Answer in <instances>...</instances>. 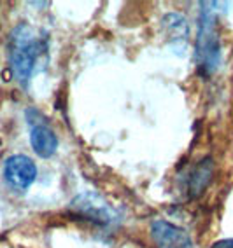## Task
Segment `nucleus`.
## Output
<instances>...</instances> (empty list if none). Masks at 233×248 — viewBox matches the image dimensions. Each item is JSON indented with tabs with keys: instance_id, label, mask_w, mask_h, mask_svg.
Returning a JSON list of instances; mask_svg holds the SVG:
<instances>
[{
	"instance_id": "1",
	"label": "nucleus",
	"mask_w": 233,
	"mask_h": 248,
	"mask_svg": "<svg viewBox=\"0 0 233 248\" xmlns=\"http://www.w3.org/2000/svg\"><path fill=\"white\" fill-rule=\"evenodd\" d=\"M9 65L14 79L23 88L28 86L32 74L35 72L39 58L48 53V37L39 35L30 25L21 23L9 35Z\"/></svg>"
},
{
	"instance_id": "2",
	"label": "nucleus",
	"mask_w": 233,
	"mask_h": 248,
	"mask_svg": "<svg viewBox=\"0 0 233 248\" xmlns=\"http://www.w3.org/2000/svg\"><path fill=\"white\" fill-rule=\"evenodd\" d=\"M217 2H202L198 33L195 44V63L202 77L212 76L221 65V39L217 35Z\"/></svg>"
},
{
	"instance_id": "3",
	"label": "nucleus",
	"mask_w": 233,
	"mask_h": 248,
	"mask_svg": "<svg viewBox=\"0 0 233 248\" xmlns=\"http://www.w3.org/2000/svg\"><path fill=\"white\" fill-rule=\"evenodd\" d=\"M70 212L74 217H79L81 220H86L97 227H111L117 222V213L114 208H111L102 198H99L93 192L77 196L70 203Z\"/></svg>"
},
{
	"instance_id": "4",
	"label": "nucleus",
	"mask_w": 233,
	"mask_h": 248,
	"mask_svg": "<svg viewBox=\"0 0 233 248\" xmlns=\"http://www.w3.org/2000/svg\"><path fill=\"white\" fill-rule=\"evenodd\" d=\"M27 121L30 124V145L33 152L42 159H50L58 151L56 133L50 128L46 117L37 108H28Z\"/></svg>"
},
{
	"instance_id": "5",
	"label": "nucleus",
	"mask_w": 233,
	"mask_h": 248,
	"mask_svg": "<svg viewBox=\"0 0 233 248\" xmlns=\"http://www.w3.org/2000/svg\"><path fill=\"white\" fill-rule=\"evenodd\" d=\"M37 178L35 163L25 154H14L4 163V180L16 192H27Z\"/></svg>"
},
{
	"instance_id": "6",
	"label": "nucleus",
	"mask_w": 233,
	"mask_h": 248,
	"mask_svg": "<svg viewBox=\"0 0 233 248\" xmlns=\"http://www.w3.org/2000/svg\"><path fill=\"white\" fill-rule=\"evenodd\" d=\"M151 238L158 248H195L188 231L163 218L151 224Z\"/></svg>"
},
{
	"instance_id": "7",
	"label": "nucleus",
	"mask_w": 233,
	"mask_h": 248,
	"mask_svg": "<svg viewBox=\"0 0 233 248\" xmlns=\"http://www.w3.org/2000/svg\"><path fill=\"white\" fill-rule=\"evenodd\" d=\"M212 177H214V159L212 157H203L193 168H189V171L183 177V189L189 200L203 194V191L212 182Z\"/></svg>"
},
{
	"instance_id": "8",
	"label": "nucleus",
	"mask_w": 233,
	"mask_h": 248,
	"mask_svg": "<svg viewBox=\"0 0 233 248\" xmlns=\"http://www.w3.org/2000/svg\"><path fill=\"white\" fill-rule=\"evenodd\" d=\"M163 27L166 28L168 40L174 44H186L188 40V23L181 14H166L163 18Z\"/></svg>"
},
{
	"instance_id": "9",
	"label": "nucleus",
	"mask_w": 233,
	"mask_h": 248,
	"mask_svg": "<svg viewBox=\"0 0 233 248\" xmlns=\"http://www.w3.org/2000/svg\"><path fill=\"white\" fill-rule=\"evenodd\" d=\"M211 248H233V238H224V239H217L212 243Z\"/></svg>"
}]
</instances>
